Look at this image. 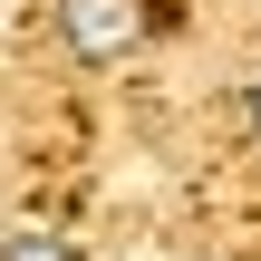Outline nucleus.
<instances>
[{
    "instance_id": "obj_1",
    "label": "nucleus",
    "mask_w": 261,
    "mask_h": 261,
    "mask_svg": "<svg viewBox=\"0 0 261 261\" xmlns=\"http://www.w3.org/2000/svg\"><path fill=\"white\" fill-rule=\"evenodd\" d=\"M58 39H68V58L116 68V58L145 39V0H58Z\"/></svg>"
},
{
    "instance_id": "obj_2",
    "label": "nucleus",
    "mask_w": 261,
    "mask_h": 261,
    "mask_svg": "<svg viewBox=\"0 0 261 261\" xmlns=\"http://www.w3.org/2000/svg\"><path fill=\"white\" fill-rule=\"evenodd\" d=\"M0 261H77V242L48 223H19V232H0Z\"/></svg>"
},
{
    "instance_id": "obj_3",
    "label": "nucleus",
    "mask_w": 261,
    "mask_h": 261,
    "mask_svg": "<svg viewBox=\"0 0 261 261\" xmlns=\"http://www.w3.org/2000/svg\"><path fill=\"white\" fill-rule=\"evenodd\" d=\"M242 126H252V145H261V77L242 87Z\"/></svg>"
}]
</instances>
